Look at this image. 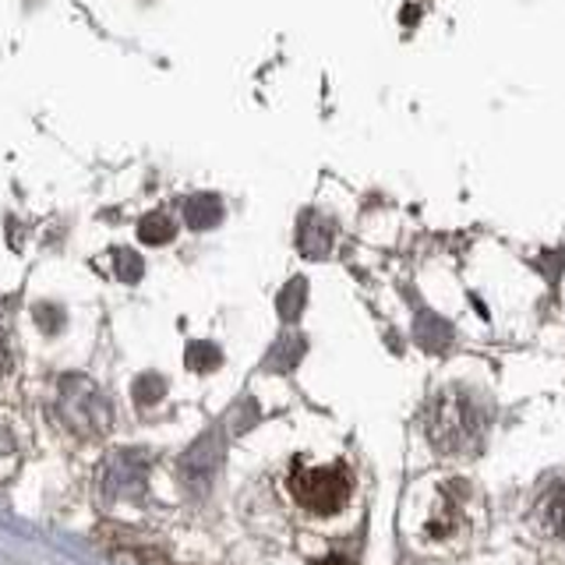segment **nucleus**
Here are the masks:
<instances>
[{"label": "nucleus", "instance_id": "obj_1", "mask_svg": "<svg viewBox=\"0 0 565 565\" xmlns=\"http://www.w3.org/2000/svg\"><path fill=\"white\" fill-rule=\"evenodd\" d=\"M488 413L480 407V400L467 389H442L435 400L424 410V431L428 442L439 448L442 456H467L480 445L485 435Z\"/></svg>", "mask_w": 565, "mask_h": 565}, {"label": "nucleus", "instance_id": "obj_2", "mask_svg": "<svg viewBox=\"0 0 565 565\" xmlns=\"http://www.w3.org/2000/svg\"><path fill=\"white\" fill-rule=\"evenodd\" d=\"M290 495L301 502L308 512H340L351 498V470L343 463H332V467H304V463H293L290 470Z\"/></svg>", "mask_w": 565, "mask_h": 565}, {"label": "nucleus", "instance_id": "obj_3", "mask_svg": "<svg viewBox=\"0 0 565 565\" xmlns=\"http://www.w3.org/2000/svg\"><path fill=\"white\" fill-rule=\"evenodd\" d=\"M336 244H340V223L336 215H329L322 209H304L297 215V226H293V247L297 255L308 258V262H325L336 255Z\"/></svg>", "mask_w": 565, "mask_h": 565}, {"label": "nucleus", "instance_id": "obj_4", "mask_svg": "<svg viewBox=\"0 0 565 565\" xmlns=\"http://www.w3.org/2000/svg\"><path fill=\"white\" fill-rule=\"evenodd\" d=\"M60 407L68 413L71 428L86 431V435H99V431H107L110 424V407L107 400L99 396L96 386L81 378H68V386L60 389Z\"/></svg>", "mask_w": 565, "mask_h": 565}, {"label": "nucleus", "instance_id": "obj_5", "mask_svg": "<svg viewBox=\"0 0 565 565\" xmlns=\"http://www.w3.org/2000/svg\"><path fill=\"white\" fill-rule=\"evenodd\" d=\"M145 474H148V463L145 456L139 453H121V456H113L107 463V470H103V488L110 495H135L142 491L145 485Z\"/></svg>", "mask_w": 565, "mask_h": 565}, {"label": "nucleus", "instance_id": "obj_6", "mask_svg": "<svg viewBox=\"0 0 565 565\" xmlns=\"http://www.w3.org/2000/svg\"><path fill=\"white\" fill-rule=\"evenodd\" d=\"M413 340H418V346H424L428 354H442L453 346L456 329H453V322H445L439 311H431L428 304H418V311H413Z\"/></svg>", "mask_w": 565, "mask_h": 565}, {"label": "nucleus", "instance_id": "obj_7", "mask_svg": "<svg viewBox=\"0 0 565 565\" xmlns=\"http://www.w3.org/2000/svg\"><path fill=\"white\" fill-rule=\"evenodd\" d=\"M223 215H226V206L215 191H198L180 202V220L191 230H215L223 223Z\"/></svg>", "mask_w": 565, "mask_h": 565}, {"label": "nucleus", "instance_id": "obj_8", "mask_svg": "<svg viewBox=\"0 0 565 565\" xmlns=\"http://www.w3.org/2000/svg\"><path fill=\"white\" fill-rule=\"evenodd\" d=\"M215 463H220V439H215V431L206 439H198V445L185 456L180 463V470H185V480L188 485H209V477L215 474Z\"/></svg>", "mask_w": 565, "mask_h": 565}, {"label": "nucleus", "instance_id": "obj_9", "mask_svg": "<svg viewBox=\"0 0 565 565\" xmlns=\"http://www.w3.org/2000/svg\"><path fill=\"white\" fill-rule=\"evenodd\" d=\"M304 308H308V279L293 276L290 282H282V290L276 293V311L282 322L293 325V322H301Z\"/></svg>", "mask_w": 565, "mask_h": 565}, {"label": "nucleus", "instance_id": "obj_10", "mask_svg": "<svg viewBox=\"0 0 565 565\" xmlns=\"http://www.w3.org/2000/svg\"><path fill=\"white\" fill-rule=\"evenodd\" d=\"M541 520L552 534L565 538V477L552 480V488L541 498Z\"/></svg>", "mask_w": 565, "mask_h": 565}, {"label": "nucleus", "instance_id": "obj_11", "mask_svg": "<svg viewBox=\"0 0 565 565\" xmlns=\"http://www.w3.org/2000/svg\"><path fill=\"white\" fill-rule=\"evenodd\" d=\"M177 237V220L170 212H148L145 220L139 223V241L148 247H163Z\"/></svg>", "mask_w": 565, "mask_h": 565}, {"label": "nucleus", "instance_id": "obj_12", "mask_svg": "<svg viewBox=\"0 0 565 565\" xmlns=\"http://www.w3.org/2000/svg\"><path fill=\"white\" fill-rule=\"evenodd\" d=\"M304 336H297V332H287V336H282L273 351H269V368H276V372H290V368H297V361L304 357Z\"/></svg>", "mask_w": 565, "mask_h": 565}, {"label": "nucleus", "instance_id": "obj_13", "mask_svg": "<svg viewBox=\"0 0 565 565\" xmlns=\"http://www.w3.org/2000/svg\"><path fill=\"white\" fill-rule=\"evenodd\" d=\"M220 364H223V354H220V346H215V343L195 340L188 346V368L191 372H212V368H220Z\"/></svg>", "mask_w": 565, "mask_h": 565}, {"label": "nucleus", "instance_id": "obj_14", "mask_svg": "<svg viewBox=\"0 0 565 565\" xmlns=\"http://www.w3.org/2000/svg\"><path fill=\"white\" fill-rule=\"evenodd\" d=\"M163 392H166V381L159 375H139L135 378V403L139 407H153L163 400Z\"/></svg>", "mask_w": 565, "mask_h": 565}, {"label": "nucleus", "instance_id": "obj_15", "mask_svg": "<svg viewBox=\"0 0 565 565\" xmlns=\"http://www.w3.org/2000/svg\"><path fill=\"white\" fill-rule=\"evenodd\" d=\"M113 265H118V276H121L124 282H139L142 273H145L142 258H139L135 252H131V247H121V252H113Z\"/></svg>", "mask_w": 565, "mask_h": 565}, {"label": "nucleus", "instance_id": "obj_16", "mask_svg": "<svg viewBox=\"0 0 565 565\" xmlns=\"http://www.w3.org/2000/svg\"><path fill=\"white\" fill-rule=\"evenodd\" d=\"M538 273H544L547 279H562V273H565V247H544V252L538 255Z\"/></svg>", "mask_w": 565, "mask_h": 565}, {"label": "nucleus", "instance_id": "obj_17", "mask_svg": "<svg viewBox=\"0 0 565 565\" xmlns=\"http://www.w3.org/2000/svg\"><path fill=\"white\" fill-rule=\"evenodd\" d=\"M36 319L43 322L46 332H57V329L64 325V311L54 308V304H40V308H36Z\"/></svg>", "mask_w": 565, "mask_h": 565}, {"label": "nucleus", "instance_id": "obj_18", "mask_svg": "<svg viewBox=\"0 0 565 565\" xmlns=\"http://www.w3.org/2000/svg\"><path fill=\"white\" fill-rule=\"evenodd\" d=\"M403 25H421V4H407L403 8Z\"/></svg>", "mask_w": 565, "mask_h": 565}, {"label": "nucleus", "instance_id": "obj_19", "mask_svg": "<svg viewBox=\"0 0 565 565\" xmlns=\"http://www.w3.org/2000/svg\"><path fill=\"white\" fill-rule=\"evenodd\" d=\"M11 368V351H8V340H4V332H0V375H4Z\"/></svg>", "mask_w": 565, "mask_h": 565}, {"label": "nucleus", "instance_id": "obj_20", "mask_svg": "<svg viewBox=\"0 0 565 565\" xmlns=\"http://www.w3.org/2000/svg\"><path fill=\"white\" fill-rule=\"evenodd\" d=\"M319 565H351V562H346V558H336V555H332V558H322Z\"/></svg>", "mask_w": 565, "mask_h": 565}]
</instances>
